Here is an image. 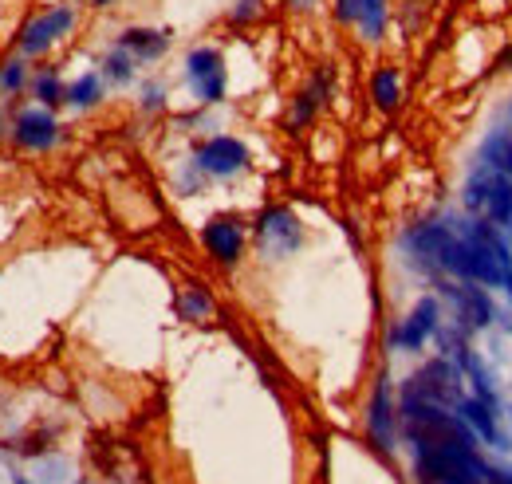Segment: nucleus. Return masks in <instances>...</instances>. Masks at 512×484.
Returning <instances> with one entry per match:
<instances>
[{"label": "nucleus", "instance_id": "9b49d317", "mask_svg": "<svg viewBox=\"0 0 512 484\" xmlns=\"http://www.w3.org/2000/svg\"><path fill=\"white\" fill-rule=\"evenodd\" d=\"M12 138H16V146H24V150H52V146L60 142V122H56V115H52L48 107H32V111H24V115L16 119Z\"/></svg>", "mask_w": 512, "mask_h": 484}, {"label": "nucleus", "instance_id": "a211bd4d", "mask_svg": "<svg viewBox=\"0 0 512 484\" xmlns=\"http://www.w3.org/2000/svg\"><path fill=\"white\" fill-rule=\"evenodd\" d=\"M213 311H217V303H213V296H209L201 284L182 288V296H178V315H182V319H190V323H205Z\"/></svg>", "mask_w": 512, "mask_h": 484}, {"label": "nucleus", "instance_id": "423d86ee", "mask_svg": "<svg viewBox=\"0 0 512 484\" xmlns=\"http://www.w3.org/2000/svg\"><path fill=\"white\" fill-rule=\"evenodd\" d=\"M253 233H256L260 252H264L268 260H280V256H288V252H296V248L304 244V229H300L296 213L284 209V205H268V209L256 217Z\"/></svg>", "mask_w": 512, "mask_h": 484}, {"label": "nucleus", "instance_id": "f3484780", "mask_svg": "<svg viewBox=\"0 0 512 484\" xmlns=\"http://www.w3.org/2000/svg\"><path fill=\"white\" fill-rule=\"evenodd\" d=\"M103 103V75H79L75 83H67V107L75 111H91Z\"/></svg>", "mask_w": 512, "mask_h": 484}, {"label": "nucleus", "instance_id": "4468645a", "mask_svg": "<svg viewBox=\"0 0 512 484\" xmlns=\"http://www.w3.org/2000/svg\"><path fill=\"white\" fill-rule=\"evenodd\" d=\"M371 103L383 111V115H394L398 107H402V75H398V67H375V75H371Z\"/></svg>", "mask_w": 512, "mask_h": 484}, {"label": "nucleus", "instance_id": "f257e3e1", "mask_svg": "<svg viewBox=\"0 0 512 484\" xmlns=\"http://www.w3.org/2000/svg\"><path fill=\"white\" fill-rule=\"evenodd\" d=\"M461 201H465V209L473 217L489 221L501 233H512V178L489 170L485 162H477L473 174H469V182H465Z\"/></svg>", "mask_w": 512, "mask_h": 484}, {"label": "nucleus", "instance_id": "393cba45", "mask_svg": "<svg viewBox=\"0 0 512 484\" xmlns=\"http://www.w3.org/2000/svg\"><path fill=\"white\" fill-rule=\"evenodd\" d=\"M316 4H320V0H288V8H292V12H312Z\"/></svg>", "mask_w": 512, "mask_h": 484}, {"label": "nucleus", "instance_id": "aec40b11", "mask_svg": "<svg viewBox=\"0 0 512 484\" xmlns=\"http://www.w3.org/2000/svg\"><path fill=\"white\" fill-rule=\"evenodd\" d=\"M134 63H138V60H134L130 52H123V48L107 52V56H103V79L123 87V83H130V79H134Z\"/></svg>", "mask_w": 512, "mask_h": 484}, {"label": "nucleus", "instance_id": "20e7f679", "mask_svg": "<svg viewBox=\"0 0 512 484\" xmlns=\"http://www.w3.org/2000/svg\"><path fill=\"white\" fill-rule=\"evenodd\" d=\"M438 335H442V303L434 300V296H422L406 319L394 323V331H390V351H398V355H418V351H422L430 339H438Z\"/></svg>", "mask_w": 512, "mask_h": 484}, {"label": "nucleus", "instance_id": "b1692460", "mask_svg": "<svg viewBox=\"0 0 512 484\" xmlns=\"http://www.w3.org/2000/svg\"><path fill=\"white\" fill-rule=\"evenodd\" d=\"M256 8H260V0H241V4H237V12H233V20H237V24H241V20H253Z\"/></svg>", "mask_w": 512, "mask_h": 484}, {"label": "nucleus", "instance_id": "a878e982", "mask_svg": "<svg viewBox=\"0 0 512 484\" xmlns=\"http://www.w3.org/2000/svg\"><path fill=\"white\" fill-rule=\"evenodd\" d=\"M497 67H501V71H512V48H505V52L497 56Z\"/></svg>", "mask_w": 512, "mask_h": 484}, {"label": "nucleus", "instance_id": "f03ea898", "mask_svg": "<svg viewBox=\"0 0 512 484\" xmlns=\"http://www.w3.org/2000/svg\"><path fill=\"white\" fill-rule=\"evenodd\" d=\"M402 398H422V402H434V406H457L465 398V386H461V370L453 359H430L418 374H410L402 382Z\"/></svg>", "mask_w": 512, "mask_h": 484}, {"label": "nucleus", "instance_id": "f8f14e48", "mask_svg": "<svg viewBox=\"0 0 512 484\" xmlns=\"http://www.w3.org/2000/svg\"><path fill=\"white\" fill-rule=\"evenodd\" d=\"M453 410H457V418H461V422L477 433V441H481V445L512 449L509 437H505V429H501V422H497V410H493L489 402H481V398H461Z\"/></svg>", "mask_w": 512, "mask_h": 484}, {"label": "nucleus", "instance_id": "bb28decb", "mask_svg": "<svg viewBox=\"0 0 512 484\" xmlns=\"http://www.w3.org/2000/svg\"><path fill=\"white\" fill-rule=\"evenodd\" d=\"M501 288L509 292V300H512V272H509V276H505V284H501Z\"/></svg>", "mask_w": 512, "mask_h": 484}, {"label": "nucleus", "instance_id": "39448f33", "mask_svg": "<svg viewBox=\"0 0 512 484\" xmlns=\"http://www.w3.org/2000/svg\"><path fill=\"white\" fill-rule=\"evenodd\" d=\"M193 170L201 178H237L249 170V146L233 134H213L193 150Z\"/></svg>", "mask_w": 512, "mask_h": 484}, {"label": "nucleus", "instance_id": "dca6fc26", "mask_svg": "<svg viewBox=\"0 0 512 484\" xmlns=\"http://www.w3.org/2000/svg\"><path fill=\"white\" fill-rule=\"evenodd\" d=\"M481 162H485L489 170H497V174L512 178V130L509 126H497V130L485 138V146H481Z\"/></svg>", "mask_w": 512, "mask_h": 484}, {"label": "nucleus", "instance_id": "cd10ccee", "mask_svg": "<svg viewBox=\"0 0 512 484\" xmlns=\"http://www.w3.org/2000/svg\"><path fill=\"white\" fill-rule=\"evenodd\" d=\"M91 4H95V8H107V4H115V0H91Z\"/></svg>", "mask_w": 512, "mask_h": 484}, {"label": "nucleus", "instance_id": "6e6552de", "mask_svg": "<svg viewBox=\"0 0 512 484\" xmlns=\"http://www.w3.org/2000/svg\"><path fill=\"white\" fill-rule=\"evenodd\" d=\"M367 437H371L379 457H394V449H398V402H394L386 374L375 382V394L367 402Z\"/></svg>", "mask_w": 512, "mask_h": 484}, {"label": "nucleus", "instance_id": "1a4fd4ad", "mask_svg": "<svg viewBox=\"0 0 512 484\" xmlns=\"http://www.w3.org/2000/svg\"><path fill=\"white\" fill-rule=\"evenodd\" d=\"M446 300L453 303V319H457V331L461 335H473V331H485L493 323V296L481 288V284H442Z\"/></svg>", "mask_w": 512, "mask_h": 484}, {"label": "nucleus", "instance_id": "6ab92c4d", "mask_svg": "<svg viewBox=\"0 0 512 484\" xmlns=\"http://www.w3.org/2000/svg\"><path fill=\"white\" fill-rule=\"evenodd\" d=\"M36 99H40V107H48V111H56L60 103H67V87L56 67H48V71L36 75Z\"/></svg>", "mask_w": 512, "mask_h": 484}, {"label": "nucleus", "instance_id": "7ed1b4c3", "mask_svg": "<svg viewBox=\"0 0 512 484\" xmlns=\"http://www.w3.org/2000/svg\"><path fill=\"white\" fill-rule=\"evenodd\" d=\"M186 79H190L193 99L201 107H217L229 91V71H225V56L213 44H201L186 56Z\"/></svg>", "mask_w": 512, "mask_h": 484}, {"label": "nucleus", "instance_id": "2eb2a0df", "mask_svg": "<svg viewBox=\"0 0 512 484\" xmlns=\"http://www.w3.org/2000/svg\"><path fill=\"white\" fill-rule=\"evenodd\" d=\"M390 28V0H359V20L355 32L363 44H379Z\"/></svg>", "mask_w": 512, "mask_h": 484}, {"label": "nucleus", "instance_id": "4be33fe9", "mask_svg": "<svg viewBox=\"0 0 512 484\" xmlns=\"http://www.w3.org/2000/svg\"><path fill=\"white\" fill-rule=\"evenodd\" d=\"M331 12H335V20H339L343 28H355V20H359V0H331Z\"/></svg>", "mask_w": 512, "mask_h": 484}, {"label": "nucleus", "instance_id": "ddd939ff", "mask_svg": "<svg viewBox=\"0 0 512 484\" xmlns=\"http://www.w3.org/2000/svg\"><path fill=\"white\" fill-rule=\"evenodd\" d=\"M119 48L130 52L138 63L162 60L170 52V32H162V28H127L119 36Z\"/></svg>", "mask_w": 512, "mask_h": 484}, {"label": "nucleus", "instance_id": "5701e85b", "mask_svg": "<svg viewBox=\"0 0 512 484\" xmlns=\"http://www.w3.org/2000/svg\"><path fill=\"white\" fill-rule=\"evenodd\" d=\"M162 103H166V95H162V87H146V91H142V107H146V111H158Z\"/></svg>", "mask_w": 512, "mask_h": 484}, {"label": "nucleus", "instance_id": "412c9836", "mask_svg": "<svg viewBox=\"0 0 512 484\" xmlns=\"http://www.w3.org/2000/svg\"><path fill=\"white\" fill-rule=\"evenodd\" d=\"M20 87H24V63L8 60L4 67H0V95H8V91L16 95Z\"/></svg>", "mask_w": 512, "mask_h": 484}, {"label": "nucleus", "instance_id": "0eeeda50", "mask_svg": "<svg viewBox=\"0 0 512 484\" xmlns=\"http://www.w3.org/2000/svg\"><path fill=\"white\" fill-rule=\"evenodd\" d=\"M245 241H249V233H245V221H241V217L217 213V217H209V221L201 225V248H205L209 260L221 264V268H237V264H241Z\"/></svg>", "mask_w": 512, "mask_h": 484}, {"label": "nucleus", "instance_id": "9d476101", "mask_svg": "<svg viewBox=\"0 0 512 484\" xmlns=\"http://www.w3.org/2000/svg\"><path fill=\"white\" fill-rule=\"evenodd\" d=\"M71 28H75V8L71 4H56V8H48L44 16H36L20 32V52L24 56H44L56 40H64Z\"/></svg>", "mask_w": 512, "mask_h": 484}]
</instances>
